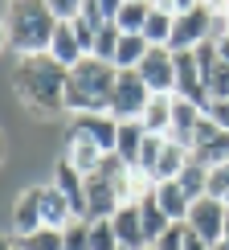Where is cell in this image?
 I'll list each match as a JSON object with an SVG mask.
<instances>
[{
	"label": "cell",
	"instance_id": "22",
	"mask_svg": "<svg viewBox=\"0 0 229 250\" xmlns=\"http://www.w3.org/2000/svg\"><path fill=\"white\" fill-rule=\"evenodd\" d=\"M143 131L148 135H164L168 140V131H172V95H152L148 103V111H143Z\"/></svg>",
	"mask_w": 229,
	"mask_h": 250
},
{
	"label": "cell",
	"instance_id": "30",
	"mask_svg": "<svg viewBox=\"0 0 229 250\" xmlns=\"http://www.w3.org/2000/svg\"><path fill=\"white\" fill-rule=\"evenodd\" d=\"M90 250H123L119 238H114L111 217H107V222H90Z\"/></svg>",
	"mask_w": 229,
	"mask_h": 250
},
{
	"label": "cell",
	"instance_id": "13",
	"mask_svg": "<svg viewBox=\"0 0 229 250\" xmlns=\"http://www.w3.org/2000/svg\"><path fill=\"white\" fill-rule=\"evenodd\" d=\"M111 226H114V238H119L123 250H148V234H143L139 205H119V213L111 217Z\"/></svg>",
	"mask_w": 229,
	"mask_h": 250
},
{
	"label": "cell",
	"instance_id": "1",
	"mask_svg": "<svg viewBox=\"0 0 229 250\" xmlns=\"http://www.w3.org/2000/svg\"><path fill=\"white\" fill-rule=\"evenodd\" d=\"M66 78H70V70H61L49 54L17 58L13 95H17V103L29 111V115L57 119V115H66Z\"/></svg>",
	"mask_w": 229,
	"mask_h": 250
},
{
	"label": "cell",
	"instance_id": "23",
	"mask_svg": "<svg viewBox=\"0 0 229 250\" xmlns=\"http://www.w3.org/2000/svg\"><path fill=\"white\" fill-rule=\"evenodd\" d=\"M61 160H66L74 172H82V176H95V172L102 168V160H107V156H102L98 148H90V144L66 140V156H61Z\"/></svg>",
	"mask_w": 229,
	"mask_h": 250
},
{
	"label": "cell",
	"instance_id": "15",
	"mask_svg": "<svg viewBox=\"0 0 229 250\" xmlns=\"http://www.w3.org/2000/svg\"><path fill=\"white\" fill-rule=\"evenodd\" d=\"M201 119H205V111L196 107V103L172 95V131H168V140H176V144H184V148H189L192 135H196V127H201Z\"/></svg>",
	"mask_w": 229,
	"mask_h": 250
},
{
	"label": "cell",
	"instance_id": "7",
	"mask_svg": "<svg viewBox=\"0 0 229 250\" xmlns=\"http://www.w3.org/2000/svg\"><path fill=\"white\" fill-rule=\"evenodd\" d=\"M189 152H192V160L201 164V168H209V172L221 168V164H229V131H221L209 115H205L196 135H192V144H189Z\"/></svg>",
	"mask_w": 229,
	"mask_h": 250
},
{
	"label": "cell",
	"instance_id": "40",
	"mask_svg": "<svg viewBox=\"0 0 229 250\" xmlns=\"http://www.w3.org/2000/svg\"><path fill=\"white\" fill-rule=\"evenodd\" d=\"M221 242L229 246V213H225V234H221Z\"/></svg>",
	"mask_w": 229,
	"mask_h": 250
},
{
	"label": "cell",
	"instance_id": "16",
	"mask_svg": "<svg viewBox=\"0 0 229 250\" xmlns=\"http://www.w3.org/2000/svg\"><path fill=\"white\" fill-rule=\"evenodd\" d=\"M37 201H41V222H45V230H66V226L74 222L70 201L54 189V185H37Z\"/></svg>",
	"mask_w": 229,
	"mask_h": 250
},
{
	"label": "cell",
	"instance_id": "37",
	"mask_svg": "<svg viewBox=\"0 0 229 250\" xmlns=\"http://www.w3.org/2000/svg\"><path fill=\"white\" fill-rule=\"evenodd\" d=\"M213 45H217V58H221L225 66H229V33H221V37L213 41Z\"/></svg>",
	"mask_w": 229,
	"mask_h": 250
},
{
	"label": "cell",
	"instance_id": "10",
	"mask_svg": "<svg viewBox=\"0 0 229 250\" xmlns=\"http://www.w3.org/2000/svg\"><path fill=\"white\" fill-rule=\"evenodd\" d=\"M196 66H201L209 103H225V99H229V66L217 58V45H213V41H205V45L196 49Z\"/></svg>",
	"mask_w": 229,
	"mask_h": 250
},
{
	"label": "cell",
	"instance_id": "21",
	"mask_svg": "<svg viewBox=\"0 0 229 250\" xmlns=\"http://www.w3.org/2000/svg\"><path fill=\"white\" fill-rule=\"evenodd\" d=\"M143 140H148V131H143V123H119V140H114V156H119L127 168L139 164V152H143Z\"/></svg>",
	"mask_w": 229,
	"mask_h": 250
},
{
	"label": "cell",
	"instance_id": "36",
	"mask_svg": "<svg viewBox=\"0 0 229 250\" xmlns=\"http://www.w3.org/2000/svg\"><path fill=\"white\" fill-rule=\"evenodd\" d=\"M184 250H213V246H209V242H201V238H196L189 226H184Z\"/></svg>",
	"mask_w": 229,
	"mask_h": 250
},
{
	"label": "cell",
	"instance_id": "27",
	"mask_svg": "<svg viewBox=\"0 0 229 250\" xmlns=\"http://www.w3.org/2000/svg\"><path fill=\"white\" fill-rule=\"evenodd\" d=\"M176 185L184 189L189 201H201V197H209V168H201L196 160H189V164H184V172L176 176Z\"/></svg>",
	"mask_w": 229,
	"mask_h": 250
},
{
	"label": "cell",
	"instance_id": "24",
	"mask_svg": "<svg viewBox=\"0 0 229 250\" xmlns=\"http://www.w3.org/2000/svg\"><path fill=\"white\" fill-rule=\"evenodd\" d=\"M148 13H152V4H143V0H123V4H119V17H114V29H119L123 37H143Z\"/></svg>",
	"mask_w": 229,
	"mask_h": 250
},
{
	"label": "cell",
	"instance_id": "33",
	"mask_svg": "<svg viewBox=\"0 0 229 250\" xmlns=\"http://www.w3.org/2000/svg\"><path fill=\"white\" fill-rule=\"evenodd\" d=\"M209 197H217V201L229 197V164H221V168L209 172Z\"/></svg>",
	"mask_w": 229,
	"mask_h": 250
},
{
	"label": "cell",
	"instance_id": "12",
	"mask_svg": "<svg viewBox=\"0 0 229 250\" xmlns=\"http://www.w3.org/2000/svg\"><path fill=\"white\" fill-rule=\"evenodd\" d=\"M8 226H13L17 242H25V238H33L37 230H45V222H41V201H37V185H33V189H25V193H17Z\"/></svg>",
	"mask_w": 229,
	"mask_h": 250
},
{
	"label": "cell",
	"instance_id": "3",
	"mask_svg": "<svg viewBox=\"0 0 229 250\" xmlns=\"http://www.w3.org/2000/svg\"><path fill=\"white\" fill-rule=\"evenodd\" d=\"M8 41L17 58H41L49 54V41L57 33V21L49 13L45 0H17L8 4Z\"/></svg>",
	"mask_w": 229,
	"mask_h": 250
},
{
	"label": "cell",
	"instance_id": "34",
	"mask_svg": "<svg viewBox=\"0 0 229 250\" xmlns=\"http://www.w3.org/2000/svg\"><path fill=\"white\" fill-rule=\"evenodd\" d=\"M205 115H209L221 131H229V99H225V103H209V107H205Z\"/></svg>",
	"mask_w": 229,
	"mask_h": 250
},
{
	"label": "cell",
	"instance_id": "39",
	"mask_svg": "<svg viewBox=\"0 0 229 250\" xmlns=\"http://www.w3.org/2000/svg\"><path fill=\"white\" fill-rule=\"evenodd\" d=\"M0 250H17V238L13 234H0Z\"/></svg>",
	"mask_w": 229,
	"mask_h": 250
},
{
	"label": "cell",
	"instance_id": "28",
	"mask_svg": "<svg viewBox=\"0 0 229 250\" xmlns=\"http://www.w3.org/2000/svg\"><path fill=\"white\" fill-rule=\"evenodd\" d=\"M61 250H90V222L86 217H74L61 230Z\"/></svg>",
	"mask_w": 229,
	"mask_h": 250
},
{
	"label": "cell",
	"instance_id": "35",
	"mask_svg": "<svg viewBox=\"0 0 229 250\" xmlns=\"http://www.w3.org/2000/svg\"><path fill=\"white\" fill-rule=\"evenodd\" d=\"M155 250H184V226H172V230L155 242Z\"/></svg>",
	"mask_w": 229,
	"mask_h": 250
},
{
	"label": "cell",
	"instance_id": "11",
	"mask_svg": "<svg viewBox=\"0 0 229 250\" xmlns=\"http://www.w3.org/2000/svg\"><path fill=\"white\" fill-rule=\"evenodd\" d=\"M176 99H189L196 107H209V90H205L201 66H196V49L192 54H176Z\"/></svg>",
	"mask_w": 229,
	"mask_h": 250
},
{
	"label": "cell",
	"instance_id": "45",
	"mask_svg": "<svg viewBox=\"0 0 229 250\" xmlns=\"http://www.w3.org/2000/svg\"><path fill=\"white\" fill-rule=\"evenodd\" d=\"M17 250H20V246H17Z\"/></svg>",
	"mask_w": 229,
	"mask_h": 250
},
{
	"label": "cell",
	"instance_id": "9",
	"mask_svg": "<svg viewBox=\"0 0 229 250\" xmlns=\"http://www.w3.org/2000/svg\"><path fill=\"white\" fill-rule=\"evenodd\" d=\"M139 74H143L152 95H176V54L172 49L152 45L148 58H143V66H139Z\"/></svg>",
	"mask_w": 229,
	"mask_h": 250
},
{
	"label": "cell",
	"instance_id": "19",
	"mask_svg": "<svg viewBox=\"0 0 229 250\" xmlns=\"http://www.w3.org/2000/svg\"><path fill=\"white\" fill-rule=\"evenodd\" d=\"M192 160V152L184 148V144H176V140H164V148H160V160H155V172H152V181L160 185V181H176V176L184 172V164Z\"/></svg>",
	"mask_w": 229,
	"mask_h": 250
},
{
	"label": "cell",
	"instance_id": "41",
	"mask_svg": "<svg viewBox=\"0 0 229 250\" xmlns=\"http://www.w3.org/2000/svg\"><path fill=\"white\" fill-rule=\"evenodd\" d=\"M0 160H4V131H0Z\"/></svg>",
	"mask_w": 229,
	"mask_h": 250
},
{
	"label": "cell",
	"instance_id": "26",
	"mask_svg": "<svg viewBox=\"0 0 229 250\" xmlns=\"http://www.w3.org/2000/svg\"><path fill=\"white\" fill-rule=\"evenodd\" d=\"M148 41L143 37H119V49H114V62L111 66L114 70H139L143 66V58H148Z\"/></svg>",
	"mask_w": 229,
	"mask_h": 250
},
{
	"label": "cell",
	"instance_id": "32",
	"mask_svg": "<svg viewBox=\"0 0 229 250\" xmlns=\"http://www.w3.org/2000/svg\"><path fill=\"white\" fill-rule=\"evenodd\" d=\"M160 148H164V135H148L143 140V152H139V164L135 168H143V172H155V160H160Z\"/></svg>",
	"mask_w": 229,
	"mask_h": 250
},
{
	"label": "cell",
	"instance_id": "18",
	"mask_svg": "<svg viewBox=\"0 0 229 250\" xmlns=\"http://www.w3.org/2000/svg\"><path fill=\"white\" fill-rule=\"evenodd\" d=\"M155 205L164 209V217H168L172 226H184L189 222V209H192V201L184 197V189L176 181H160L155 185Z\"/></svg>",
	"mask_w": 229,
	"mask_h": 250
},
{
	"label": "cell",
	"instance_id": "8",
	"mask_svg": "<svg viewBox=\"0 0 229 250\" xmlns=\"http://www.w3.org/2000/svg\"><path fill=\"white\" fill-rule=\"evenodd\" d=\"M225 213H229L225 201H217V197H201V201H192L189 222H184V226H189L201 242L217 246V242H221V234H225Z\"/></svg>",
	"mask_w": 229,
	"mask_h": 250
},
{
	"label": "cell",
	"instance_id": "42",
	"mask_svg": "<svg viewBox=\"0 0 229 250\" xmlns=\"http://www.w3.org/2000/svg\"><path fill=\"white\" fill-rule=\"evenodd\" d=\"M213 250H229V246H225V242H217V246H213Z\"/></svg>",
	"mask_w": 229,
	"mask_h": 250
},
{
	"label": "cell",
	"instance_id": "43",
	"mask_svg": "<svg viewBox=\"0 0 229 250\" xmlns=\"http://www.w3.org/2000/svg\"><path fill=\"white\" fill-rule=\"evenodd\" d=\"M225 205H229V197H225Z\"/></svg>",
	"mask_w": 229,
	"mask_h": 250
},
{
	"label": "cell",
	"instance_id": "29",
	"mask_svg": "<svg viewBox=\"0 0 229 250\" xmlns=\"http://www.w3.org/2000/svg\"><path fill=\"white\" fill-rule=\"evenodd\" d=\"M119 29H114V25H102L98 29V37H95V54H90V58H98V62H114V49H119Z\"/></svg>",
	"mask_w": 229,
	"mask_h": 250
},
{
	"label": "cell",
	"instance_id": "14",
	"mask_svg": "<svg viewBox=\"0 0 229 250\" xmlns=\"http://www.w3.org/2000/svg\"><path fill=\"white\" fill-rule=\"evenodd\" d=\"M49 185H54V189H57V193L70 201L74 217H86V176H82V172H74L66 160H57V168H54V181H49Z\"/></svg>",
	"mask_w": 229,
	"mask_h": 250
},
{
	"label": "cell",
	"instance_id": "2",
	"mask_svg": "<svg viewBox=\"0 0 229 250\" xmlns=\"http://www.w3.org/2000/svg\"><path fill=\"white\" fill-rule=\"evenodd\" d=\"M119 70L111 62L82 58L66 78V115H111V95Z\"/></svg>",
	"mask_w": 229,
	"mask_h": 250
},
{
	"label": "cell",
	"instance_id": "17",
	"mask_svg": "<svg viewBox=\"0 0 229 250\" xmlns=\"http://www.w3.org/2000/svg\"><path fill=\"white\" fill-rule=\"evenodd\" d=\"M172 29H176L172 0H164V4H152V13H148V25H143V41H148V45H160V49H168V45H172Z\"/></svg>",
	"mask_w": 229,
	"mask_h": 250
},
{
	"label": "cell",
	"instance_id": "5",
	"mask_svg": "<svg viewBox=\"0 0 229 250\" xmlns=\"http://www.w3.org/2000/svg\"><path fill=\"white\" fill-rule=\"evenodd\" d=\"M148 103H152V90L143 82V74L139 70H119L114 95H111V115L119 123H139L143 111H148Z\"/></svg>",
	"mask_w": 229,
	"mask_h": 250
},
{
	"label": "cell",
	"instance_id": "44",
	"mask_svg": "<svg viewBox=\"0 0 229 250\" xmlns=\"http://www.w3.org/2000/svg\"><path fill=\"white\" fill-rule=\"evenodd\" d=\"M148 250H155V246H148Z\"/></svg>",
	"mask_w": 229,
	"mask_h": 250
},
{
	"label": "cell",
	"instance_id": "4",
	"mask_svg": "<svg viewBox=\"0 0 229 250\" xmlns=\"http://www.w3.org/2000/svg\"><path fill=\"white\" fill-rule=\"evenodd\" d=\"M172 13H176V29H172V54H192L201 49L205 41L217 37V17L213 4H189V0H172Z\"/></svg>",
	"mask_w": 229,
	"mask_h": 250
},
{
	"label": "cell",
	"instance_id": "20",
	"mask_svg": "<svg viewBox=\"0 0 229 250\" xmlns=\"http://www.w3.org/2000/svg\"><path fill=\"white\" fill-rule=\"evenodd\" d=\"M49 58L57 62L61 70H74L82 58V45H78V37H74V25H57V33H54V41H49Z\"/></svg>",
	"mask_w": 229,
	"mask_h": 250
},
{
	"label": "cell",
	"instance_id": "6",
	"mask_svg": "<svg viewBox=\"0 0 229 250\" xmlns=\"http://www.w3.org/2000/svg\"><path fill=\"white\" fill-rule=\"evenodd\" d=\"M66 135H70V140H78V144H90V148H98L102 156H114L119 119H114V115H70Z\"/></svg>",
	"mask_w": 229,
	"mask_h": 250
},
{
	"label": "cell",
	"instance_id": "38",
	"mask_svg": "<svg viewBox=\"0 0 229 250\" xmlns=\"http://www.w3.org/2000/svg\"><path fill=\"white\" fill-rule=\"evenodd\" d=\"M4 49H13V41H8V17H0V54Z\"/></svg>",
	"mask_w": 229,
	"mask_h": 250
},
{
	"label": "cell",
	"instance_id": "25",
	"mask_svg": "<svg viewBox=\"0 0 229 250\" xmlns=\"http://www.w3.org/2000/svg\"><path fill=\"white\" fill-rule=\"evenodd\" d=\"M139 217H143V234H148V246H155L164 234L172 230V222L164 217V209H160V205H155V193L139 201Z\"/></svg>",
	"mask_w": 229,
	"mask_h": 250
},
{
	"label": "cell",
	"instance_id": "31",
	"mask_svg": "<svg viewBox=\"0 0 229 250\" xmlns=\"http://www.w3.org/2000/svg\"><path fill=\"white\" fill-rule=\"evenodd\" d=\"M20 250H61V230H37L33 238L17 242Z\"/></svg>",
	"mask_w": 229,
	"mask_h": 250
}]
</instances>
